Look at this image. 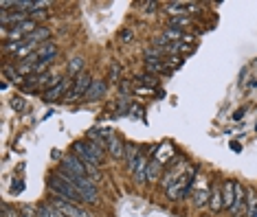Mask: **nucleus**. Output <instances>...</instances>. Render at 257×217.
<instances>
[{
	"label": "nucleus",
	"mask_w": 257,
	"mask_h": 217,
	"mask_svg": "<svg viewBox=\"0 0 257 217\" xmlns=\"http://www.w3.org/2000/svg\"><path fill=\"white\" fill-rule=\"evenodd\" d=\"M73 149H75V156L81 160V163L86 164V169H88V176L90 178H99V164H101V158H103V151L101 147H97L95 143L90 141H79L73 145Z\"/></svg>",
	"instance_id": "obj_1"
},
{
	"label": "nucleus",
	"mask_w": 257,
	"mask_h": 217,
	"mask_svg": "<svg viewBox=\"0 0 257 217\" xmlns=\"http://www.w3.org/2000/svg\"><path fill=\"white\" fill-rule=\"evenodd\" d=\"M51 191H55V193H58L59 198H64V199H73V202H79V199H81L79 191H77L68 180L59 178L58 173L51 178Z\"/></svg>",
	"instance_id": "obj_2"
},
{
	"label": "nucleus",
	"mask_w": 257,
	"mask_h": 217,
	"mask_svg": "<svg viewBox=\"0 0 257 217\" xmlns=\"http://www.w3.org/2000/svg\"><path fill=\"white\" fill-rule=\"evenodd\" d=\"M93 81L95 79H90V75H86V72H81V75H77L75 79H73V88H71V92L66 94L64 99H79V97H84V94H88V90H90V86H93Z\"/></svg>",
	"instance_id": "obj_3"
},
{
	"label": "nucleus",
	"mask_w": 257,
	"mask_h": 217,
	"mask_svg": "<svg viewBox=\"0 0 257 217\" xmlns=\"http://www.w3.org/2000/svg\"><path fill=\"white\" fill-rule=\"evenodd\" d=\"M53 206L58 208V213L62 217H93L90 213H86V211H81V208H77L75 204H71L68 199H64V198H55L53 199Z\"/></svg>",
	"instance_id": "obj_4"
},
{
	"label": "nucleus",
	"mask_w": 257,
	"mask_h": 217,
	"mask_svg": "<svg viewBox=\"0 0 257 217\" xmlns=\"http://www.w3.org/2000/svg\"><path fill=\"white\" fill-rule=\"evenodd\" d=\"M189 182H191V176L187 173V176H182L180 180L176 182V184H172L167 189V195L172 199H180V198H185V193H187V189H189Z\"/></svg>",
	"instance_id": "obj_5"
},
{
	"label": "nucleus",
	"mask_w": 257,
	"mask_h": 217,
	"mask_svg": "<svg viewBox=\"0 0 257 217\" xmlns=\"http://www.w3.org/2000/svg\"><path fill=\"white\" fill-rule=\"evenodd\" d=\"M106 149L110 151L115 158H121V156H125L123 143H121V138L115 136V134H108V136H106Z\"/></svg>",
	"instance_id": "obj_6"
},
{
	"label": "nucleus",
	"mask_w": 257,
	"mask_h": 217,
	"mask_svg": "<svg viewBox=\"0 0 257 217\" xmlns=\"http://www.w3.org/2000/svg\"><path fill=\"white\" fill-rule=\"evenodd\" d=\"M64 167H68L73 173H77V176H88V169H86V164L81 163L79 158H77L75 154L66 156V160H64ZM90 178V176H88Z\"/></svg>",
	"instance_id": "obj_7"
},
{
	"label": "nucleus",
	"mask_w": 257,
	"mask_h": 217,
	"mask_svg": "<svg viewBox=\"0 0 257 217\" xmlns=\"http://www.w3.org/2000/svg\"><path fill=\"white\" fill-rule=\"evenodd\" d=\"M46 37H49V29L40 27V29H36V31H33V33H29V36H24L22 44H27V46H36V44H40V42H44Z\"/></svg>",
	"instance_id": "obj_8"
},
{
	"label": "nucleus",
	"mask_w": 257,
	"mask_h": 217,
	"mask_svg": "<svg viewBox=\"0 0 257 217\" xmlns=\"http://www.w3.org/2000/svg\"><path fill=\"white\" fill-rule=\"evenodd\" d=\"M36 55H38V59H40V62H49L51 64V59L58 55V46L51 44V42H44V44L36 51Z\"/></svg>",
	"instance_id": "obj_9"
},
{
	"label": "nucleus",
	"mask_w": 257,
	"mask_h": 217,
	"mask_svg": "<svg viewBox=\"0 0 257 217\" xmlns=\"http://www.w3.org/2000/svg\"><path fill=\"white\" fill-rule=\"evenodd\" d=\"M68 86H71V79H62L58 86H53L51 90H46V99H59V97H66L71 90H68Z\"/></svg>",
	"instance_id": "obj_10"
},
{
	"label": "nucleus",
	"mask_w": 257,
	"mask_h": 217,
	"mask_svg": "<svg viewBox=\"0 0 257 217\" xmlns=\"http://www.w3.org/2000/svg\"><path fill=\"white\" fill-rule=\"evenodd\" d=\"M222 202H224L226 208H233L235 204V182H226L222 186Z\"/></svg>",
	"instance_id": "obj_11"
},
{
	"label": "nucleus",
	"mask_w": 257,
	"mask_h": 217,
	"mask_svg": "<svg viewBox=\"0 0 257 217\" xmlns=\"http://www.w3.org/2000/svg\"><path fill=\"white\" fill-rule=\"evenodd\" d=\"M103 92H106V84H103L101 79H95L86 97H88L90 101H95V99H101V97H103Z\"/></svg>",
	"instance_id": "obj_12"
},
{
	"label": "nucleus",
	"mask_w": 257,
	"mask_h": 217,
	"mask_svg": "<svg viewBox=\"0 0 257 217\" xmlns=\"http://www.w3.org/2000/svg\"><path fill=\"white\" fill-rule=\"evenodd\" d=\"M158 176H160V160L152 158L150 163H147V182H154Z\"/></svg>",
	"instance_id": "obj_13"
},
{
	"label": "nucleus",
	"mask_w": 257,
	"mask_h": 217,
	"mask_svg": "<svg viewBox=\"0 0 257 217\" xmlns=\"http://www.w3.org/2000/svg\"><path fill=\"white\" fill-rule=\"evenodd\" d=\"M81 68H84V59H81V57H75L71 64H68V77L81 75Z\"/></svg>",
	"instance_id": "obj_14"
},
{
	"label": "nucleus",
	"mask_w": 257,
	"mask_h": 217,
	"mask_svg": "<svg viewBox=\"0 0 257 217\" xmlns=\"http://www.w3.org/2000/svg\"><path fill=\"white\" fill-rule=\"evenodd\" d=\"M187 9H194V5H180V2H169L167 5L169 14H180V11H187Z\"/></svg>",
	"instance_id": "obj_15"
},
{
	"label": "nucleus",
	"mask_w": 257,
	"mask_h": 217,
	"mask_svg": "<svg viewBox=\"0 0 257 217\" xmlns=\"http://www.w3.org/2000/svg\"><path fill=\"white\" fill-rule=\"evenodd\" d=\"M38 215H40V217H62V215L58 213V208H55V206H40Z\"/></svg>",
	"instance_id": "obj_16"
},
{
	"label": "nucleus",
	"mask_w": 257,
	"mask_h": 217,
	"mask_svg": "<svg viewBox=\"0 0 257 217\" xmlns=\"http://www.w3.org/2000/svg\"><path fill=\"white\" fill-rule=\"evenodd\" d=\"M222 206H224V202H222V193L216 189V191H213V195H211V208H213V211H220Z\"/></svg>",
	"instance_id": "obj_17"
},
{
	"label": "nucleus",
	"mask_w": 257,
	"mask_h": 217,
	"mask_svg": "<svg viewBox=\"0 0 257 217\" xmlns=\"http://www.w3.org/2000/svg\"><path fill=\"white\" fill-rule=\"evenodd\" d=\"M194 202L198 204V206L207 204L209 202V193H207V191H196V193H194Z\"/></svg>",
	"instance_id": "obj_18"
},
{
	"label": "nucleus",
	"mask_w": 257,
	"mask_h": 217,
	"mask_svg": "<svg viewBox=\"0 0 257 217\" xmlns=\"http://www.w3.org/2000/svg\"><path fill=\"white\" fill-rule=\"evenodd\" d=\"M2 75H5V79H14V81L20 79V71H14L11 66H5V68H2Z\"/></svg>",
	"instance_id": "obj_19"
},
{
	"label": "nucleus",
	"mask_w": 257,
	"mask_h": 217,
	"mask_svg": "<svg viewBox=\"0 0 257 217\" xmlns=\"http://www.w3.org/2000/svg\"><path fill=\"white\" fill-rule=\"evenodd\" d=\"M255 215H257V199L251 193V199H248V217H255Z\"/></svg>",
	"instance_id": "obj_20"
},
{
	"label": "nucleus",
	"mask_w": 257,
	"mask_h": 217,
	"mask_svg": "<svg viewBox=\"0 0 257 217\" xmlns=\"http://www.w3.org/2000/svg\"><path fill=\"white\" fill-rule=\"evenodd\" d=\"M138 81H143V84H147V86H156V84H158V79H156L154 75H143V77H138Z\"/></svg>",
	"instance_id": "obj_21"
},
{
	"label": "nucleus",
	"mask_w": 257,
	"mask_h": 217,
	"mask_svg": "<svg viewBox=\"0 0 257 217\" xmlns=\"http://www.w3.org/2000/svg\"><path fill=\"white\" fill-rule=\"evenodd\" d=\"M185 24H189V20L187 18H180V16H176V18H172V27H185Z\"/></svg>",
	"instance_id": "obj_22"
},
{
	"label": "nucleus",
	"mask_w": 257,
	"mask_h": 217,
	"mask_svg": "<svg viewBox=\"0 0 257 217\" xmlns=\"http://www.w3.org/2000/svg\"><path fill=\"white\" fill-rule=\"evenodd\" d=\"M11 108H14V110H24V101L20 97H14L11 99Z\"/></svg>",
	"instance_id": "obj_23"
},
{
	"label": "nucleus",
	"mask_w": 257,
	"mask_h": 217,
	"mask_svg": "<svg viewBox=\"0 0 257 217\" xmlns=\"http://www.w3.org/2000/svg\"><path fill=\"white\" fill-rule=\"evenodd\" d=\"M2 217H18V215H16L14 211H9L7 206H2Z\"/></svg>",
	"instance_id": "obj_24"
},
{
	"label": "nucleus",
	"mask_w": 257,
	"mask_h": 217,
	"mask_svg": "<svg viewBox=\"0 0 257 217\" xmlns=\"http://www.w3.org/2000/svg\"><path fill=\"white\" fill-rule=\"evenodd\" d=\"M27 217H40V215H33V213H31V208H27Z\"/></svg>",
	"instance_id": "obj_25"
}]
</instances>
